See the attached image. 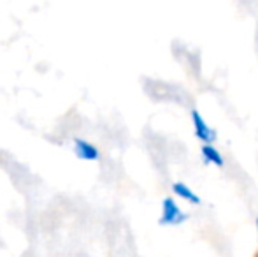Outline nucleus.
Here are the masks:
<instances>
[{"mask_svg": "<svg viewBox=\"0 0 258 257\" xmlns=\"http://www.w3.org/2000/svg\"><path fill=\"white\" fill-rule=\"evenodd\" d=\"M183 215L179 213L177 206L174 204L170 199H167L165 204H163V220H169V222H176V220H181Z\"/></svg>", "mask_w": 258, "mask_h": 257, "instance_id": "obj_1", "label": "nucleus"}, {"mask_svg": "<svg viewBox=\"0 0 258 257\" xmlns=\"http://www.w3.org/2000/svg\"><path fill=\"white\" fill-rule=\"evenodd\" d=\"M194 120H195V125H197L199 136H201L202 139H206V141H211V137H213V130L206 127V124L202 122V118L199 117L197 113H194Z\"/></svg>", "mask_w": 258, "mask_h": 257, "instance_id": "obj_2", "label": "nucleus"}, {"mask_svg": "<svg viewBox=\"0 0 258 257\" xmlns=\"http://www.w3.org/2000/svg\"><path fill=\"white\" fill-rule=\"evenodd\" d=\"M204 155H206L207 159H211V161L216 162L218 166L223 164V161H221V157H220V155H218V151H216V150H213V148L206 146V148H204Z\"/></svg>", "mask_w": 258, "mask_h": 257, "instance_id": "obj_3", "label": "nucleus"}, {"mask_svg": "<svg viewBox=\"0 0 258 257\" xmlns=\"http://www.w3.org/2000/svg\"><path fill=\"white\" fill-rule=\"evenodd\" d=\"M174 189H176V192H181V194H183V197H188V199H191V201H195V202H197V197H195V195L191 194L188 189H184V187L181 185V183H177V185L174 187Z\"/></svg>", "mask_w": 258, "mask_h": 257, "instance_id": "obj_4", "label": "nucleus"}, {"mask_svg": "<svg viewBox=\"0 0 258 257\" xmlns=\"http://www.w3.org/2000/svg\"><path fill=\"white\" fill-rule=\"evenodd\" d=\"M255 257H258V252H256V254H255Z\"/></svg>", "mask_w": 258, "mask_h": 257, "instance_id": "obj_5", "label": "nucleus"}, {"mask_svg": "<svg viewBox=\"0 0 258 257\" xmlns=\"http://www.w3.org/2000/svg\"><path fill=\"white\" fill-rule=\"evenodd\" d=\"M256 227H258V222H256Z\"/></svg>", "mask_w": 258, "mask_h": 257, "instance_id": "obj_6", "label": "nucleus"}]
</instances>
